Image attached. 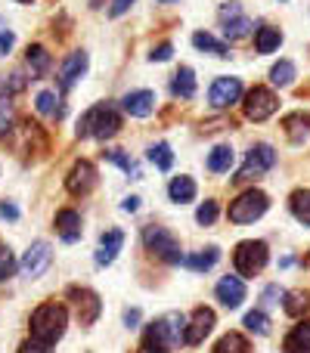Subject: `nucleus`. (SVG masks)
<instances>
[{"label": "nucleus", "instance_id": "nucleus-16", "mask_svg": "<svg viewBox=\"0 0 310 353\" xmlns=\"http://www.w3.org/2000/svg\"><path fill=\"white\" fill-rule=\"evenodd\" d=\"M214 298L226 307V310H236L245 301V282L242 276H224V279L214 285Z\"/></svg>", "mask_w": 310, "mask_h": 353}, {"label": "nucleus", "instance_id": "nucleus-39", "mask_svg": "<svg viewBox=\"0 0 310 353\" xmlns=\"http://www.w3.org/2000/svg\"><path fill=\"white\" fill-rule=\"evenodd\" d=\"M12 267H16V261H12V251L6 248V245H0V282L10 279V276H12Z\"/></svg>", "mask_w": 310, "mask_h": 353}, {"label": "nucleus", "instance_id": "nucleus-48", "mask_svg": "<svg viewBox=\"0 0 310 353\" xmlns=\"http://www.w3.org/2000/svg\"><path fill=\"white\" fill-rule=\"evenodd\" d=\"M122 208H124V211H128V214L140 211V199H137V195H128V199L122 201Z\"/></svg>", "mask_w": 310, "mask_h": 353}, {"label": "nucleus", "instance_id": "nucleus-2", "mask_svg": "<svg viewBox=\"0 0 310 353\" xmlns=\"http://www.w3.org/2000/svg\"><path fill=\"white\" fill-rule=\"evenodd\" d=\"M118 130H122V115L112 103H97L78 121V137H93V140H112Z\"/></svg>", "mask_w": 310, "mask_h": 353}, {"label": "nucleus", "instance_id": "nucleus-38", "mask_svg": "<svg viewBox=\"0 0 310 353\" xmlns=\"http://www.w3.org/2000/svg\"><path fill=\"white\" fill-rule=\"evenodd\" d=\"M12 43H16V34H12L10 22H6L3 16H0V56H6L12 50Z\"/></svg>", "mask_w": 310, "mask_h": 353}, {"label": "nucleus", "instance_id": "nucleus-21", "mask_svg": "<svg viewBox=\"0 0 310 353\" xmlns=\"http://www.w3.org/2000/svg\"><path fill=\"white\" fill-rule=\"evenodd\" d=\"M217 261H220V248H214V245H208V248L195 251V254L180 257V263H183L186 270H193V273H208V270H211Z\"/></svg>", "mask_w": 310, "mask_h": 353}, {"label": "nucleus", "instance_id": "nucleus-8", "mask_svg": "<svg viewBox=\"0 0 310 353\" xmlns=\"http://www.w3.org/2000/svg\"><path fill=\"white\" fill-rule=\"evenodd\" d=\"M50 263H53V248H50V242L37 239V242H31L28 251L22 254L19 270H22L25 279H41V276L50 270Z\"/></svg>", "mask_w": 310, "mask_h": 353}, {"label": "nucleus", "instance_id": "nucleus-23", "mask_svg": "<svg viewBox=\"0 0 310 353\" xmlns=\"http://www.w3.org/2000/svg\"><path fill=\"white\" fill-rule=\"evenodd\" d=\"M233 165H236V152H233V146H226V143H220V146H214L211 152H208V171L211 174H230Z\"/></svg>", "mask_w": 310, "mask_h": 353}, {"label": "nucleus", "instance_id": "nucleus-4", "mask_svg": "<svg viewBox=\"0 0 310 353\" xmlns=\"http://www.w3.org/2000/svg\"><path fill=\"white\" fill-rule=\"evenodd\" d=\"M270 208V199L267 192H261V189H245V192H239L236 199L230 201V208H226V217H230V223H255V220H261L264 214H267Z\"/></svg>", "mask_w": 310, "mask_h": 353}, {"label": "nucleus", "instance_id": "nucleus-29", "mask_svg": "<svg viewBox=\"0 0 310 353\" xmlns=\"http://www.w3.org/2000/svg\"><path fill=\"white\" fill-rule=\"evenodd\" d=\"M25 62H28L31 74L35 78H41V74L50 72V65H53V59H50V53L41 47V43H35V47H28V53H25Z\"/></svg>", "mask_w": 310, "mask_h": 353}, {"label": "nucleus", "instance_id": "nucleus-14", "mask_svg": "<svg viewBox=\"0 0 310 353\" xmlns=\"http://www.w3.org/2000/svg\"><path fill=\"white\" fill-rule=\"evenodd\" d=\"M68 298L75 301V310H78L81 325H93V323H97L103 304H99V298L90 292V288H68Z\"/></svg>", "mask_w": 310, "mask_h": 353}, {"label": "nucleus", "instance_id": "nucleus-31", "mask_svg": "<svg viewBox=\"0 0 310 353\" xmlns=\"http://www.w3.org/2000/svg\"><path fill=\"white\" fill-rule=\"evenodd\" d=\"M35 109L41 115H53V118H62V105H59V97L53 90H41L35 99Z\"/></svg>", "mask_w": 310, "mask_h": 353}, {"label": "nucleus", "instance_id": "nucleus-43", "mask_svg": "<svg viewBox=\"0 0 310 353\" xmlns=\"http://www.w3.org/2000/svg\"><path fill=\"white\" fill-rule=\"evenodd\" d=\"M22 87H25V78H22L19 72H16V74H10V78L3 81V93H19Z\"/></svg>", "mask_w": 310, "mask_h": 353}, {"label": "nucleus", "instance_id": "nucleus-47", "mask_svg": "<svg viewBox=\"0 0 310 353\" xmlns=\"http://www.w3.org/2000/svg\"><path fill=\"white\" fill-rule=\"evenodd\" d=\"M137 323H140V310H137V307L124 310V325H128V329H137Z\"/></svg>", "mask_w": 310, "mask_h": 353}, {"label": "nucleus", "instance_id": "nucleus-42", "mask_svg": "<svg viewBox=\"0 0 310 353\" xmlns=\"http://www.w3.org/2000/svg\"><path fill=\"white\" fill-rule=\"evenodd\" d=\"M171 53H174V47H171V43L164 41V43H158L153 53H149V59H153V62H168V59H171Z\"/></svg>", "mask_w": 310, "mask_h": 353}, {"label": "nucleus", "instance_id": "nucleus-32", "mask_svg": "<svg viewBox=\"0 0 310 353\" xmlns=\"http://www.w3.org/2000/svg\"><path fill=\"white\" fill-rule=\"evenodd\" d=\"M270 81H273L276 87H292L295 84V62L280 59L273 68H270Z\"/></svg>", "mask_w": 310, "mask_h": 353}, {"label": "nucleus", "instance_id": "nucleus-37", "mask_svg": "<svg viewBox=\"0 0 310 353\" xmlns=\"http://www.w3.org/2000/svg\"><path fill=\"white\" fill-rule=\"evenodd\" d=\"M217 214H220L217 201H205V205H199V211H195V220H199L202 226H211L214 220H217Z\"/></svg>", "mask_w": 310, "mask_h": 353}, {"label": "nucleus", "instance_id": "nucleus-51", "mask_svg": "<svg viewBox=\"0 0 310 353\" xmlns=\"http://www.w3.org/2000/svg\"><path fill=\"white\" fill-rule=\"evenodd\" d=\"M16 3H35V0H16Z\"/></svg>", "mask_w": 310, "mask_h": 353}, {"label": "nucleus", "instance_id": "nucleus-36", "mask_svg": "<svg viewBox=\"0 0 310 353\" xmlns=\"http://www.w3.org/2000/svg\"><path fill=\"white\" fill-rule=\"evenodd\" d=\"M245 329L251 332V335H270V319H267V313L264 310H251V313H245Z\"/></svg>", "mask_w": 310, "mask_h": 353}, {"label": "nucleus", "instance_id": "nucleus-30", "mask_svg": "<svg viewBox=\"0 0 310 353\" xmlns=\"http://www.w3.org/2000/svg\"><path fill=\"white\" fill-rule=\"evenodd\" d=\"M289 208H292L298 223L310 226V189H295L292 199H289Z\"/></svg>", "mask_w": 310, "mask_h": 353}, {"label": "nucleus", "instance_id": "nucleus-17", "mask_svg": "<svg viewBox=\"0 0 310 353\" xmlns=\"http://www.w3.org/2000/svg\"><path fill=\"white\" fill-rule=\"evenodd\" d=\"M155 93L153 90H130L128 97L122 99V109L128 112L130 118H149L155 112Z\"/></svg>", "mask_w": 310, "mask_h": 353}, {"label": "nucleus", "instance_id": "nucleus-1", "mask_svg": "<svg viewBox=\"0 0 310 353\" xmlns=\"http://www.w3.org/2000/svg\"><path fill=\"white\" fill-rule=\"evenodd\" d=\"M68 325V310L62 304H41L35 313H31V338L41 344H56L62 335H66Z\"/></svg>", "mask_w": 310, "mask_h": 353}, {"label": "nucleus", "instance_id": "nucleus-3", "mask_svg": "<svg viewBox=\"0 0 310 353\" xmlns=\"http://www.w3.org/2000/svg\"><path fill=\"white\" fill-rule=\"evenodd\" d=\"M183 332H186V316L183 313H164L146 329V344L143 347L153 350H174L183 344Z\"/></svg>", "mask_w": 310, "mask_h": 353}, {"label": "nucleus", "instance_id": "nucleus-35", "mask_svg": "<svg viewBox=\"0 0 310 353\" xmlns=\"http://www.w3.org/2000/svg\"><path fill=\"white\" fill-rule=\"evenodd\" d=\"M103 159H106V161H112V165H118L128 176H134V180L140 176V171H137V165H134V159H130V155H124L122 149H106Z\"/></svg>", "mask_w": 310, "mask_h": 353}, {"label": "nucleus", "instance_id": "nucleus-10", "mask_svg": "<svg viewBox=\"0 0 310 353\" xmlns=\"http://www.w3.org/2000/svg\"><path fill=\"white\" fill-rule=\"evenodd\" d=\"M220 28H224L226 41H245L255 25H251V19L245 16L239 3H224V10H220Z\"/></svg>", "mask_w": 310, "mask_h": 353}, {"label": "nucleus", "instance_id": "nucleus-7", "mask_svg": "<svg viewBox=\"0 0 310 353\" xmlns=\"http://www.w3.org/2000/svg\"><path fill=\"white\" fill-rule=\"evenodd\" d=\"M143 245H146V251H153L155 257H162V261L168 263H180V242L174 239V232L164 230V226H146L143 230Z\"/></svg>", "mask_w": 310, "mask_h": 353}, {"label": "nucleus", "instance_id": "nucleus-22", "mask_svg": "<svg viewBox=\"0 0 310 353\" xmlns=\"http://www.w3.org/2000/svg\"><path fill=\"white\" fill-rule=\"evenodd\" d=\"M195 192H199V189H195V180L186 176V174L174 176V180L168 183V199L174 201V205H186V201H193Z\"/></svg>", "mask_w": 310, "mask_h": 353}, {"label": "nucleus", "instance_id": "nucleus-18", "mask_svg": "<svg viewBox=\"0 0 310 353\" xmlns=\"http://www.w3.org/2000/svg\"><path fill=\"white\" fill-rule=\"evenodd\" d=\"M81 232H84V226H81V214L75 211V208H62L59 214H56V236L62 239V242H78Z\"/></svg>", "mask_w": 310, "mask_h": 353}, {"label": "nucleus", "instance_id": "nucleus-25", "mask_svg": "<svg viewBox=\"0 0 310 353\" xmlns=\"http://www.w3.org/2000/svg\"><path fill=\"white\" fill-rule=\"evenodd\" d=\"M282 47V31L280 28H273V25H261L258 28V34H255V50L258 53H276V50Z\"/></svg>", "mask_w": 310, "mask_h": 353}, {"label": "nucleus", "instance_id": "nucleus-24", "mask_svg": "<svg viewBox=\"0 0 310 353\" xmlns=\"http://www.w3.org/2000/svg\"><path fill=\"white\" fill-rule=\"evenodd\" d=\"M282 128H286V137L292 143H304L310 137V112H292L282 121Z\"/></svg>", "mask_w": 310, "mask_h": 353}, {"label": "nucleus", "instance_id": "nucleus-12", "mask_svg": "<svg viewBox=\"0 0 310 353\" xmlns=\"http://www.w3.org/2000/svg\"><path fill=\"white\" fill-rule=\"evenodd\" d=\"M214 329V310H208V307H195L193 316L186 319V332H183V344H189V347H195V344H202L208 335H211Z\"/></svg>", "mask_w": 310, "mask_h": 353}, {"label": "nucleus", "instance_id": "nucleus-15", "mask_svg": "<svg viewBox=\"0 0 310 353\" xmlns=\"http://www.w3.org/2000/svg\"><path fill=\"white\" fill-rule=\"evenodd\" d=\"M87 65H90V59H87L84 50H78V53L68 56V59L62 62V68H59V90L62 93L72 90V87L87 74Z\"/></svg>", "mask_w": 310, "mask_h": 353}, {"label": "nucleus", "instance_id": "nucleus-20", "mask_svg": "<svg viewBox=\"0 0 310 353\" xmlns=\"http://www.w3.org/2000/svg\"><path fill=\"white\" fill-rule=\"evenodd\" d=\"M171 97L174 99H193L195 97V72L189 65H180L171 78Z\"/></svg>", "mask_w": 310, "mask_h": 353}, {"label": "nucleus", "instance_id": "nucleus-41", "mask_svg": "<svg viewBox=\"0 0 310 353\" xmlns=\"http://www.w3.org/2000/svg\"><path fill=\"white\" fill-rule=\"evenodd\" d=\"M282 294H286V292H282L280 285H267V288L261 292V304H264V307H276V304L282 301Z\"/></svg>", "mask_w": 310, "mask_h": 353}, {"label": "nucleus", "instance_id": "nucleus-50", "mask_svg": "<svg viewBox=\"0 0 310 353\" xmlns=\"http://www.w3.org/2000/svg\"><path fill=\"white\" fill-rule=\"evenodd\" d=\"M158 3H177V0H158Z\"/></svg>", "mask_w": 310, "mask_h": 353}, {"label": "nucleus", "instance_id": "nucleus-27", "mask_svg": "<svg viewBox=\"0 0 310 353\" xmlns=\"http://www.w3.org/2000/svg\"><path fill=\"white\" fill-rule=\"evenodd\" d=\"M193 47L202 50V53L217 56V59H226V56H230V47H226L224 41H217L214 34H208V31H195V34H193Z\"/></svg>", "mask_w": 310, "mask_h": 353}, {"label": "nucleus", "instance_id": "nucleus-40", "mask_svg": "<svg viewBox=\"0 0 310 353\" xmlns=\"http://www.w3.org/2000/svg\"><path fill=\"white\" fill-rule=\"evenodd\" d=\"M12 128V103L0 99V137H6Z\"/></svg>", "mask_w": 310, "mask_h": 353}, {"label": "nucleus", "instance_id": "nucleus-49", "mask_svg": "<svg viewBox=\"0 0 310 353\" xmlns=\"http://www.w3.org/2000/svg\"><path fill=\"white\" fill-rule=\"evenodd\" d=\"M143 353H164V350H153V347H143Z\"/></svg>", "mask_w": 310, "mask_h": 353}, {"label": "nucleus", "instance_id": "nucleus-52", "mask_svg": "<svg viewBox=\"0 0 310 353\" xmlns=\"http://www.w3.org/2000/svg\"><path fill=\"white\" fill-rule=\"evenodd\" d=\"M307 263H310V257H307Z\"/></svg>", "mask_w": 310, "mask_h": 353}, {"label": "nucleus", "instance_id": "nucleus-33", "mask_svg": "<svg viewBox=\"0 0 310 353\" xmlns=\"http://www.w3.org/2000/svg\"><path fill=\"white\" fill-rule=\"evenodd\" d=\"M214 353H249V341L239 332H230V335H224L214 344Z\"/></svg>", "mask_w": 310, "mask_h": 353}, {"label": "nucleus", "instance_id": "nucleus-5", "mask_svg": "<svg viewBox=\"0 0 310 353\" xmlns=\"http://www.w3.org/2000/svg\"><path fill=\"white\" fill-rule=\"evenodd\" d=\"M270 261V251H267V242H261V239H245V242L236 245V251H233V267H236L239 276H258L264 267H267Z\"/></svg>", "mask_w": 310, "mask_h": 353}, {"label": "nucleus", "instance_id": "nucleus-13", "mask_svg": "<svg viewBox=\"0 0 310 353\" xmlns=\"http://www.w3.org/2000/svg\"><path fill=\"white\" fill-rule=\"evenodd\" d=\"M93 186H97V168L90 161H75L72 171L66 176V189L72 195H87V192H93Z\"/></svg>", "mask_w": 310, "mask_h": 353}, {"label": "nucleus", "instance_id": "nucleus-46", "mask_svg": "<svg viewBox=\"0 0 310 353\" xmlns=\"http://www.w3.org/2000/svg\"><path fill=\"white\" fill-rule=\"evenodd\" d=\"M0 217L3 220H19V208L12 201H0Z\"/></svg>", "mask_w": 310, "mask_h": 353}, {"label": "nucleus", "instance_id": "nucleus-19", "mask_svg": "<svg viewBox=\"0 0 310 353\" xmlns=\"http://www.w3.org/2000/svg\"><path fill=\"white\" fill-rule=\"evenodd\" d=\"M122 245H124V232L122 230L103 232V239H99V248H97V267H109V263H115Z\"/></svg>", "mask_w": 310, "mask_h": 353}, {"label": "nucleus", "instance_id": "nucleus-45", "mask_svg": "<svg viewBox=\"0 0 310 353\" xmlns=\"http://www.w3.org/2000/svg\"><path fill=\"white\" fill-rule=\"evenodd\" d=\"M130 6H134V0H115V3L109 6V16L112 19H118V16H124V12L130 10Z\"/></svg>", "mask_w": 310, "mask_h": 353}, {"label": "nucleus", "instance_id": "nucleus-6", "mask_svg": "<svg viewBox=\"0 0 310 353\" xmlns=\"http://www.w3.org/2000/svg\"><path fill=\"white\" fill-rule=\"evenodd\" d=\"M276 165V152L270 143H258V146L249 149V155H245L242 168H239V174L233 176L236 183H251V180H261L264 174L270 171V168Z\"/></svg>", "mask_w": 310, "mask_h": 353}, {"label": "nucleus", "instance_id": "nucleus-26", "mask_svg": "<svg viewBox=\"0 0 310 353\" xmlns=\"http://www.w3.org/2000/svg\"><path fill=\"white\" fill-rule=\"evenodd\" d=\"M282 353H310V323L295 325L282 341Z\"/></svg>", "mask_w": 310, "mask_h": 353}, {"label": "nucleus", "instance_id": "nucleus-28", "mask_svg": "<svg viewBox=\"0 0 310 353\" xmlns=\"http://www.w3.org/2000/svg\"><path fill=\"white\" fill-rule=\"evenodd\" d=\"M282 310L289 313V316H304V313L310 310V294L304 292V288H295V292H286L282 294Z\"/></svg>", "mask_w": 310, "mask_h": 353}, {"label": "nucleus", "instance_id": "nucleus-9", "mask_svg": "<svg viewBox=\"0 0 310 353\" xmlns=\"http://www.w3.org/2000/svg\"><path fill=\"white\" fill-rule=\"evenodd\" d=\"M276 109H280V99H276V93L267 90V87H251V90L245 93V118H249V121H267Z\"/></svg>", "mask_w": 310, "mask_h": 353}, {"label": "nucleus", "instance_id": "nucleus-11", "mask_svg": "<svg viewBox=\"0 0 310 353\" xmlns=\"http://www.w3.org/2000/svg\"><path fill=\"white\" fill-rule=\"evenodd\" d=\"M239 97H242V81L230 78V74L217 78L211 84V90H208V103H211L214 109H230V105L239 103Z\"/></svg>", "mask_w": 310, "mask_h": 353}, {"label": "nucleus", "instance_id": "nucleus-34", "mask_svg": "<svg viewBox=\"0 0 310 353\" xmlns=\"http://www.w3.org/2000/svg\"><path fill=\"white\" fill-rule=\"evenodd\" d=\"M149 161H153L158 171H171V165H174V152H171L168 143H155V146H149Z\"/></svg>", "mask_w": 310, "mask_h": 353}, {"label": "nucleus", "instance_id": "nucleus-44", "mask_svg": "<svg viewBox=\"0 0 310 353\" xmlns=\"http://www.w3.org/2000/svg\"><path fill=\"white\" fill-rule=\"evenodd\" d=\"M19 353H53V350H50V344H41L31 338V341H25L22 347H19Z\"/></svg>", "mask_w": 310, "mask_h": 353}]
</instances>
